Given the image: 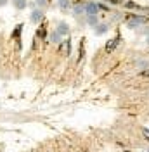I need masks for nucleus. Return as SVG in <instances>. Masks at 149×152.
<instances>
[{
	"mask_svg": "<svg viewBox=\"0 0 149 152\" xmlns=\"http://www.w3.org/2000/svg\"><path fill=\"white\" fill-rule=\"evenodd\" d=\"M49 40H50V42H52L54 45H59V43L63 42V35H61L59 31H56V29H54V31H52V33L49 35Z\"/></svg>",
	"mask_w": 149,
	"mask_h": 152,
	"instance_id": "8",
	"label": "nucleus"
},
{
	"mask_svg": "<svg viewBox=\"0 0 149 152\" xmlns=\"http://www.w3.org/2000/svg\"><path fill=\"white\" fill-rule=\"evenodd\" d=\"M7 2H9V0H0V7H4V5H7Z\"/></svg>",
	"mask_w": 149,
	"mask_h": 152,
	"instance_id": "21",
	"label": "nucleus"
},
{
	"mask_svg": "<svg viewBox=\"0 0 149 152\" xmlns=\"http://www.w3.org/2000/svg\"><path fill=\"white\" fill-rule=\"evenodd\" d=\"M146 45L149 47V37H146Z\"/></svg>",
	"mask_w": 149,
	"mask_h": 152,
	"instance_id": "22",
	"label": "nucleus"
},
{
	"mask_svg": "<svg viewBox=\"0 0 149 152\" xmlns=\"http://www.w3.org/2000/svg\"><path fill=\"white\" fill-rule=\"evenodd\" d=\"M148 24V18L146 16H140V14H130L127 16V28L130 29H139L142 26Z\"/></svg>",
	"mask_w": 149,
	"mask_h": 152,
	"instance_id": "1",
	"label": "nucleus"
},
{
	"mask_svg": "<svg viewBox=\"0 0 149 152\" xmlns=\"http://www.w3.org/2000/svg\"><path fill=\"white\" fill-rule=\"evenodd\" d=\"M94 31H95V35H97V37L106 35V33L109 31V23H106V21H99V24L94 28Z\"/></svg>",
	"mask_w": 149,
	"mask_h": 152,
	"instance_id": "4",
	"label": "nucleus"
},
{
	"mask_svg": "<svg viewBox=\"0 0 149 152\" xmlns=\"http://www.w3.org/2000/svg\"><path fill=\"white\" fill-rule=\"evenodd\" d=\"M57 7L63 12H68V10L71 9V2L69 0H57Z\"/></svg>",
	"mask_w": 149,
	"mask_h": 152,
	"instance_id": "10",
	"label": "nucleus"
},
{
	"mask_svg": "<svg viewBox=\"0 0 149 152\" xmlns=\"http://www.w3.org/2000/svg\"><path fill=\"white\" fill-rule=\"evenodd\" d=\"M104 2H109L113 5H118V4H120V0H104Z\"/></svg>",
	"mask_w": 149,
	"mask_h": 152,
	"instance_id": "19",
	"label": "nucleus"
},
{
	"mask_svg": "<svg viewBox=\"0 0 149 152\" xmlns=\"http://www.w3.org/2000/svg\"><path fill=\"white\" fill-rule=\"evenodd\" d=\"M37 35H38V37H40V38H45L47 31H45V24H44V23H42V24H40V28H38Z\"/></svg>",
	"mask_w": 149,
	"mask_h": 152,
	"instance_id": "15",
	"label": "nucleus"
},
{
	"mask_svg": "<svg viewBox=\"0 0 149 152\" xmlns=\"http://www.w3.org/2000/svg\"><path fill=\"white\" fill-rule=\"evenodd\" d=\"M99 4V9L104 10V12H111V7L108 5V4H104V2H97Z\"/></svg>",
	"mask_w": 149,
	"mask_h": 152,
	"instance_id": "17",
	"label": "nucleus"
},
{
	"mask_svg": "<svg viewBox=\"0 0 149 152\" xmlns=\"http://www.w3.org/2000/svg\"><path fill=\"white\" fill-rule=\"evenodd\" d=\"M142 75H146V76H149V71H144V73H142Z\"/></svg>",
	"mask_w": 149,
	"mask_h": 152,
	"instance_id": "23",
	"label": "nucleus"
},
{
	"mask_svg": "<svg viewBox=\"0 0 149 152\" xmlns=\"http://www.w3.org/2000/svg\"><path fill=\"white\" fill-rule=\"evenodd\" d=\"M30 21L35 23V24H40V23L44 21V9H40V7H33L31 12H30Z\"/></svg>",
	"mask_w": 149,
	"mask_h": 152,
	"instance_id": "3",
	"label": "nucleus"
},
{
	"mask_svg": "<svg viewBox=\"0 0 149 152\" xmlns=\"http://www.w3.org/2000/svg\"><path fill=\"white\" fill-rule=\"evenodd\" d=\"M142 133H144V137L149 140V130H148V128H144V130H142Z\"/></svg>",
	"mask_w": 149,
	"mask_h": 152,
	"instance_id": "20",
	"label": "nucleus"
},
{
	"mask_svg": "<svg viewBox=\"0 0 149 152\" xmlns=\"http://www.w3.org/2000/svg\"><path fill=\"white\" fill-rule=\"evenodd\" d=\"M59 45H61L63 54H66V56H69V54H71V40H69V38H68V40H63Z\"/></svg>",
	"mask_w": 149,
	"mask_h": 152,
	"instance_id": "9",
	"label": "nucleus"
},
{
	"mask_svg": "<svg viewBox=\"0 0 149 152\" xmlns=\"http://www.w3.org/2000/svg\"><path fill=\"white\" fill-rule=\"evenodd\" d=\"M148 152H149V147H148Z\"/></svg>",
	"mask_w": 149,
	"mask_h": 152,
	"instance_id": "24",
	"label": "nucleus"
},
{
	"mask_svg": "<svg viewBox=\"0 0 149 152\" xmlns=\"http://www.w3.org/2000/svg\"><path fill=\"white\" fill-rule=\"evenodd\" d=\"M142 33L144 37H149V24H146V28H142Z\"/></svg>",
	"mask_w": 149,
	"mask_h": 152,
	"instance_id": "18",
	"label": "nucleus"
},
{
	"mask_svg": "<svg viewBox=\"0 0 149 152\" xmlns=\"http://www.w3.org/2000/svg\"><path fill=\"white\" fill-rule=\"evenodd\" d=\"M56 31H59L63 37H68V35H69V24H68L66 21H59L56 24Z\"/></svg>",
	"mask_w": 149,
	"mask_h": 152,
	"instance_id": "6",
	"label": "nucleus"
},
{
	"mask_svg": "<svg viewBox=\"0 0 149 152\" xmlns=\"http://www.w3.org/2000/svg\"><path fill=\"white\" fill-rule=\"evenodd\" d=\"M87 24H89L90 28H95V26L99 24V18H97V16H87Z\"/></svg>",
	"mask_w": 149,
	"mask_h": 152,
	"instance_id": "12",
	"label": "nucleus"
},
{
	"mask_svg": "<svg viewBox=\"0 0 149 152\" xmlns=\"http://www.w3.org/2000/svg\"><path fill=\"white\" fill-rule=\"evenodd\" d=\"M35 5L40 7V9H45L47 5H49V0H35Z\"/></svg>",
	"mask_w": 149,
	"mask_h": 152,
	"instance_id": "16",
	"label": "nucleus"
},
{
	"mask_svg": "<svg viewBox=\"0 0 149 152\" xmlns=\"http://www.w3.org/2000/svg\"><path fill=\"white\" fill-rule=\"evenodd\" d=\"M71 12H73L74 18H80V16H85V4L83 2H78V4H74L73 7H71Z\"/></svg>",
	"mask_w": 149,
	"mask_h": 152,
	"instance_id": "5",
	"label": "nucleus"
},
{
	"mask_svg": "<svg viewBox=\"0 0 149 152\" xmlns=\"http://www.w3.org/2000/svg\"><path fill=\"white\" fill-rule=\"evenodd\" d=\"M137 67H139V69H148L149 67V61H146V59H139V61H137Z\"/></svg>",
	"mask_w": 149,
	"mask_h": 152,
	"instance_id": "14",
	"label": "nucleus"
},
{
	"mask_svg": "<svg viewBox=\"0 0 149 152\" xmlns=\"http://www.w3.org/2000/svg\"><path fill=\"white\" fill-rule=\"evenodd\" d=\"M120 37H114V38H111L108 43H106V52H113V50H116V47L120 45Z\"/></svg>",
	"mask_w": 149,
	"mask_h": 152,
	"instance_id": "7",
	"label": "nucleus"
},
{
	"mask_svg": "<svg viewBox=\"0 0 149 152\" xmlns=\"http://www.w3.org/2000/svg\"><path fill=\"white\" fill-rule=\"evenodd\" d=\"M99 4L94 2V0H89L85 2V16H97L99 14Z\"/></svg>",
	"mask_w": 149,
	"mask_h": 152,
	"instance_id": "2",
	"label": "nucleus"
},
{
	"mask_svg": "<svg viewBox=\"0 0 149 152\" xmlns=\"http://www.w3.org/2000/svg\"><path fill=\"white\" fill-rule=\"evenodd\" d=\"M23 28H24V26H23V24L19 23L18 26H16V28L12 29V38H14V40H19V37H21V31H23Z\"/></svg>",
	"mask_w": 149,
	"mask_h": 152,
	"instance_id": "13",
	"label": "nucleus"
},
{
	"mask_svg": "<svg viewBox=\"0 0 149 152\" xmlns=\"http://www.w3.org/2000/svg\"><path fill=\"white\" fill-rule=\"evenodd\" d=\"M12 5L18 10H23L28 7V0H12Z\"/></svg>",
	"mask_w": 149,
	"mask_h": 152,
	"instance_id": "11",
	"label": "nucleus"
}]
</instances>
